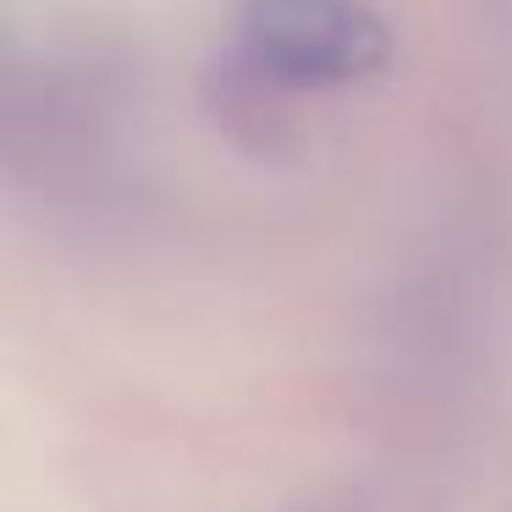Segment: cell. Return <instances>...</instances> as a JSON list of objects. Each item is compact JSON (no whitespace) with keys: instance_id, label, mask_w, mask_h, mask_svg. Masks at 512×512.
Segmentation results:
<instances>
[{"instance_id":"obj_1","label":"cell","mask_w":512,"mask_h":512,"mask_svg":"<svg viewBox=\"0 0 512 512\" xmlns=\"http://www.w3.org/2000/svg\"><path fill=\"white\" fill-rule=\"evenodd\" d=\"M243 45L298 89L358 83L391 61V28L364 0H243Z\"/></svg>"}]
</instances>
